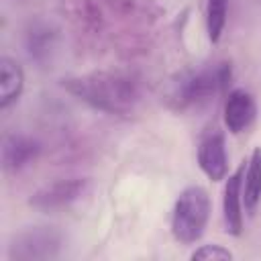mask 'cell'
<instances>
[{
    "label": "cell",
    "mask_w": 261,
    "mask_h": 261,
    "mask_svg": "<svg viewBox=\"0 0 261 261\" xmlns=\"http://www.w3.org/2000/svg\"><path fill=\"white\" fill-rule=\"evenodd\" d=\"M228 16V0H206V31L210 43H218Z\"/></svg>",
    "instance_id": "9"
},
{
    "label": "cell",
    "mask_w": 261,
    "mask_h": 261,
    "mask_svg": "<svg viewBox=\"0 0 261 261\" xmlns=\"http://www.w3.org/2000/svg\"><path fill=\"white\" fill-rule=\"evenodd\" d=\"M198 165L212 181L226 179L228 153H226V143H224L222 130L212 128L200 139V143H198Z\"/></svg>",
    "instance_id": "4"
},
{
    "label": "cell",
    "mask_w": 261,
    "mask_h": 261,
    "mask_svg": "<svg viewBox=\"0 0 261 261\" xmlns=\"http://www.w3.org/2000/svg\"><path fill=\"white\" fill-rule=\"evenodd\" d=\"M12 143H14V155H6L4 157V163L6 165H22L24 161H29L31 157H33V145L29 143V141H24V139H16V137H12L10 139Z\"/></svg>",
    "instance_id": "11"
},
{
    "label": "cell",
    "mask_w": 261,
    "mask_h": 261,
    "mask_svg": "<svg viewBox=\"0 0 261 261\" xmlns=\"http://www.w3.org/2000/svg\"><path fill=\"white\" fill-rule=\"evenodd\" d=\"M65 88L80 100L106 112H126L137 102V88L128 77L114 73H92L67 80Z\"/></svg>",
    "instance_id": "1"
},
{
    "label": "cell",
    "mask_w": 261,
    "mask_h": 261,
    "mask_svg": "<svg viewBox=\"0 0 261 261\" xmlns=\"http://www.w3.org/2000/svg\"><path fill=\"white\" fill-rule=\"evenodd\" d=\"M247 161H243L234 173L226 177L222 192V218L224 228L230 237H239L243 232V177H245Z\"/></svg>",
    "instance_id": "5"
},
{
    "label": "cell",
    "mask_w": 261,
    "mask_h": 261,
    "mask_svg": "<svg viewBox=\"0 0 261 261\" xmlns=\"http://www.w3.org/2000/svg\"><path fill=\"white\" fill-rule=\"evenodd\" d=\"M261 202V147H255L243 177V206L247 214H255L257 206Z\"/></svg>",
    "instance_id": "8"
},
{
    "label": "cell",
    "mask_w": 261,
    "mask_h": 261,
    "mask_svg": "<svg viewBox=\"0 0 261 261\" xmlns=\"http://www.w3.org/2000/svg\"><path fill=\"white\" fill-rule=\"evenodd\" d=\"M234 255L228 251V249H224L222 245H202L200 249H196L192 255H190V259H198V261H228V259H232Z\"/></svg>",
    "instance_id": "10"
},
{
    "label": "cell",
    "mask_w": 261,
    "mask_h": 261,
    "mask_svg": "<svg viewBox=\"0 0 261 261\" xmlns=\"http://www.w3.org/2000/svg\"><path fill=\"white\" fill-rule=\"evenodd\" d=\"M257 116V104L255 98L249 90L245 88H234L228 92L224 100V126L232 135L245 133Z\"/></svg>",
    "instance_id": "6"
},
{
    "label": "cell",
    "mask_w": 261,
    "mask_h": 261,
    "mask_svg": "<svg viewBox=\"0 0 261 261\" xmlns=\"http://www.w3.org/2000/svg\"><path fill=\"white\" fill-rule=\"evenodd\" d=\"M24 88V71L20 63L12 57L0 59V108L6 110L10 104H14Z\"/></svg>",
    "instance_id": "7"
},
{
    "label": "cell",
    "mask_w": 261,
    "mask_h": 261,
    "mask_svg": "<svg viewBox=\"0 0 261 261\" xmlns=\"http://www.w3.org/2000/svg\"><path fill=\"white\" fill-rule=\"evenodd\" d=\"M230 71L226 65L214 67V69H198V71H186L179 75L177 82H173L169 100L175 102V108H188L200 102L210 100V96L226 84V77Z\"/></svg>",
    "instance_id": "3"
},
{
    "label": "cell",
    "mask_w": 261,
    "mask_h": 261,
    "mask_svg": "<svg viewBox=\"0 0 261 261\" xmlns=\"http://www.w3.org/2000/svg\"><path fill=\"white\" fill-rule=\"evenodd\" d=\"M212 212V202L202 186H188L179 192L171 212V234L181 245L200 241Z\"/></svg>",
    "instance_id": "2"
}]
</instances>
